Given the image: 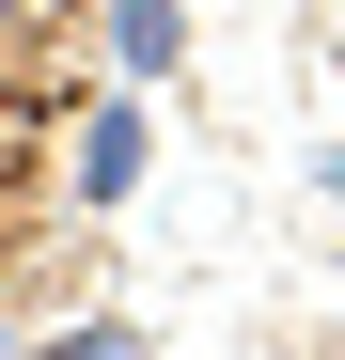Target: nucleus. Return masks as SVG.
Listing matches in <instances>:
<instances>
[{
  "instance_id": "1",
  "label": "nucleus",
  "mask_w": 345,
  "mask_h": 360,
  "mask_svg": "<svg viewBox=\"0 0 345 360\" xmlns=\"http://www.w3.org/2000/svg\"><path fill=\"white\" fill-rule=\"evenodd\" d=\"M157 172V126H142V94H94L79 110V204H126Z\"/></svg>"
},
{
  "instance_id": "3",
  "label": "nucleus",
  "mask_w": 345,
  "mask_h": 360,
  "mask_svg": "<svg viewBox=\"0 0 345 360\" xmlns=\"http://www.w3.org/2000/svg\"><path fill=\"white\" fill-rule=\"evenodd\" d=\"M16 360H142V329H126V314H79V329H47V345H16Z\"/></svg>"
},
{
  "instance_id": "2",
  "label": "nucleus",
  "mask_w": 345,
  "mask_h": 360,
  "mask_svg": "<svg viewBox=\"0 0 345 360\" xmlns=\"http://www.w3.org/2000/svg\"><path fill=\"white\" fill-rule=\"evenodd\" d=\"M110 47H126V94H157L189 63V0H110Z\"/></svg>"
},
{
  "instance_id": "6",
  "label": "nucleus",
  "mask_w": 345,
  "mask_h": 360,
  "mask_svg": "<svg viewBox=\"0 0 345 360\" xmlns=\"http://www.w3.org/2000/svg\"><path fill=\"white\" fill-rule=\"evenodd\" d=\"M330 16H345V0H330Z\"/></svg>"
},
{
  "instance_id": "4",
  "label": "nucleus",
  "mask_w": 345,
  "mask_h": 360,
  "mask_svg": "<svg viewBox=\"0 0 345 360\" xmlns=\"http://www.w3.org/2000/svg\"><path fill=\"white\" fill-rule=\"evenodd\" d=\"M32 16H47V0H0V32H32Z\"/></svg>"
},
{
  "instance_id": "5",
  "label": "nucleus",
  "mask_w": 345,
  "mask_h": 360,
  "mask_svg": "<svg viewBox=\"0 0 345 360\" xmlns=\"http://www.w3.org/2000/svg\"><path fill=\"white\" fill-rule=\"evenodd\" d=\"M0 360H16V314H0Z\"/></svg>"
}]
</instances>
